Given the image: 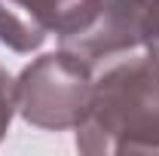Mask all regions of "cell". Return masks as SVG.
Returning <instances> with one entry per match:
<instances>
[{
    "instance_id": "1",
    "label": "cell",
    "mask_w": 159,
    "mask_h": 156,
    "mask_svg": "<svg viewBox=\"0 0 159 156\" xmlns=\"http://www.w3.org/2000/svg\"><path fill=\"white\" fill-rule=\"evenodd\" d=\"M86 156L159 153V61L119 58L92 83V98L77 126Z\"/></svg>"
},
{
    "instance_id": "2",
    "label": "cell",
    "mask_w": 159,
    "mask_h": 156,
    "mask_svg": "<svg viewBox=\"0 0 159 156\" xmlns=\"http://www.w3.org/2000/svg\"><path fill=\"white\" fill-rule=\"evenodd\" d=\"M92 83V64L74 52L58 49L40 55L16 80V110L37 129H77L89 110Z\"/></svg>"
},
{
    "instance_id": "3",
    "label": "cell",
    "mask_w": 159,
    "mask_h": 156,
    "mask_svg": "<svg viewBox=\"0 0 159 156\" xmlns=\"http://www.w3.org/2000/svg\"><path fill=\"white\" fill-rule=\"evenodd\" d=\"M147 0H92L86 19L58 37V49L74 52L86 64L110 61L141 46V19Z\"/></svg>"
},
{
    "instance_id": "4",
    "label": "cell",
    "mask_w": 159,
    "mask_h": 156,
    "mask_svg": "<svg viewBox=\"0 0 159 156\" xmlns=\"http://www.w3.org/2000/svg\"><path fill=\"white\" fill-rule=\"evenodd\" d=\"M92 0H0V43L12 52H34L49 34H70Z\"/></svg>"
},
{
    "instance_id": "5",
    "label": "cell",
    "mask_w": 159,
    "mask_h": 156,
    "mask_svg": "<svg viewBox=\"0 0 159 156\" xmlns=\"http://www.w3.org/2000/svg\"><path fill=\"white\" fill-rule=\"evenodd\" d=\"M141 46L150 58L159 61V0H147L144 19H141Z\"/></svg>"
},
{
    "instance_id": "6",
    "label": "cell",
    "mask_w": 159,
    "mask_h": 156,
    "mask_svg": "<svg viewBox=\"0 0 159 156\" xmlns=\"http://www.w3.org/2000/svg\"><path fill=\"white\" fill-rule=\"evenodd\" d=\"M12 113H16V80L0 67V141L9 132Z\"/></svg>"
}]
</instances>
